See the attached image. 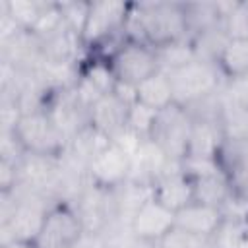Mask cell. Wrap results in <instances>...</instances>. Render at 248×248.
Segmentation results:
<instances>
[{"mask_svg":"<svg viewBox=\"0 0 248 248\" xmlns=\"http://www.w3.org/2000/svg\"><path fill=\"white\" fill-rule=\"evenodd\" d=\"M192 180H194V202H200V203L213 205V207L221 209L223 203L231 198L229 178L223 170L215 172V174L192 178Z\"/></svg>","mask_w":248,"mask_h":248,"instance_id":"cell-18","label":"cell"},{"mask_svg":"<svg viewBox=\"0 0 248 248\" xmlns=\"http://www.w3.org/2000/svg\"><path fill=\"white\" fill-rule=\"evenodd\" d=\"M229 39L231 37L227 35L223 23L213 27V29H207V31L196 35V37H192L190 43H192L196 60L217 64L221 54H223V50H225V46H227V43H229Z\"/></svg>","mask_w":248,"mask_h":248,"instance_id":"cell-19","label":"cell"},{"mask_svg":"<svg viewBox=\"0 0 248 248\" xmlns=\"http://www.w3.org/2000/svg\"><path fill=\"white\" fill-rule=\"evenodd\" d=\"M217 66L227 81L248 74V37L229 39Z\"/></svg>","mask_w":248,"mask_h":248,"instance_id":"cell-20","label":"cell"},{"mask_svg":"<svg viewBox=\"0 0 248 248\" xmlns=\"http://www.w3.org/2000/svg\"><path fill=\"white\" fill-rule=\"evenodd\" d=\"M192 130V118L180 105H170L157 112L149 140H153L172 161H182L186 157L188 140Z\"/></svg>","mask_w":248,"mask_h":248,"instance_id":"cell-6","label":"cell"},{"mask_svg":"<svg viewBox=\"0 0 248 248\" xmlns=\"http://www.w3.org/2000/svg\"><path fill=\"white\" fill-rule=\"evenodd\" d=\"M108 64L116 81L130 87L140 85L143 79L159 72L155 48L149 46L147 43H140L132 39H126L118 46V50L108 58Z\"/></svg>","mask_w":248,"mask_h":248,"instance_id":"cell-5","label":"cell"},{"mask_svg":"<svg viewBox=\"0 0 248 248\" xmlns=\"http://www.w3.org/2000/svg\"><path fill=\"white\" fill-rule=\"evenodd\" d=\"M136 101L153 108V110H163L174 103L172 97V87L170 79L165 72H157L151 78L143 79L140 85H136Z\"/></svg>","mask_w":248,"mask_h":248,"instance_id":"cell-16","label":"cell"},{"mask_svg":"<svg viewBox=\"0 0 248 248\" xmlns=\"http://www.w3.org/2000/svg\"><path fill=\"white\" fill-rule=\"evenodd\" d=\"M174 227V211L165 207L153 196L136 211L130 221V231L136 238L159 244L161 238Z\"/></svg>","mask_w":248,"mask_h":248,"instance_id":"cell-11","label":"cell"},{"mask_svg":"<svg viewBox=\"0 0 248 248\" xmlns=\"http://www.w3.org/2000/svg\"><path fill=\"white\" fill-rule=\"evenodd\" d=\"M155 54H157L159 70L167 72V74L176 70V68L186 66L192 60H196L190 39H182V41H174V43L163 45V46L155 48Z\"/></svg>","mask_w":248,"mask_h":248,"instance_id":"cell-21","label":"cell"},{"mask_svg":"<svg viewBox=\"0 0 248 248\" xmlns=\"http://www.w3.org/2000/svg\"><path fill=\"white\" fill-rule=\"evenodd\" d=\"M126 37L153 48L188 39L182 2H130Z\"/></svg>","mask_w":248,"mask_h":248,"instance_id":"cell-1","label":"cell"},{"mask_svg":"<svg viewBox=\"0 0 248 248\" xmlns=\"http://www.w3.org/2000/svg\"><path fill=\"white\" fill-rule=\"evenodd\" d=\"M8 12V16L25 31H31L39 21L46 2L37 0H0Z\"/></svg>","mask_w":248,"mask_h":248,"instance_id":"cell-22","label":"cell"},{"mask_svg":"<svg viewBox=\"0 0 248 248\" xmlns=\"http://www.w3.org/2000/svg\"><path fill=\"white\" fill-rule=\"evenodd\" d=\"M223 211L213 205L192 202L174 213V227L186 232L211 238L223 223Z\"/></svg>","mask_w":248,"mask_h":248,"instance_id":"cell-13","label":"cell"},{"mask_svg":"<svg viewBox=\"0 0 248 248\" xmlns=\"http://www.w3.org/2000/svg\"><path fill=\"white\" fill-rule=\"evenodd\" d=\"M153 198L176 213L194 202V180L178 165L153 184Z\"/></svg>","mask_w":248,"mask_h":248,"instance_id":"cell-12","label":"cell"},{"mask_svg":"<svg viewBox=\"0 0 248 248\" xmlns=\"http://www.w3.org/2000/svg\"><path fill=\"white\" fill-rule=\"evenodd\" d=\"M244 248H248V244H246V246H244Z\"/></svg>","mask_w":248,"mask_h":248,"instance_id":"cell-29","label":"cell"},{"mask_svg":"<svg viewBox=\"0 0 248 248\" xmlns=\"http://www.w3.org/2000/svg\"><path fill=\"white\" fill-rule=\"evenodd\" d=\"M0 248H39L33 240H12L8 244H0Z\"/></svg>","mask_w":248,"mask_h":248,"instance_id":"cell-28","label":"cell"},{"mask_svg":"<svg viewBox=\"0 0 248 248\" xmlns=\"http://www.w3.org/2000/svg\"><path fill=\"white\" fill-rule=\"evenodd\" d=\"M157 248H213V242H211V238L198 236V234H192V232L172 227L161 238Z\"/></svg>","mask_w":248,"mask_h":248,"instance_id":"cell-26","label":"cell"},{"mask_svg":"<svg viewBox=\"0 0 248 248\" xmlns=\"http://www.w3.org/2000/svg\"><path fill=\"white\" fill-rule=\"evenodd\" d=\"M223 141H225V138H223V132L219 128V122L192 120V130H190L186 157L217 159Z\"/></svg>","mask_w":248,"mask_h":248,"instance_id":"cell-14","label":"cell"},{"mask_svg":"<svg viewBox=\"0 0 248 248\" xmlns=\"http://www.w3.org/2000/svg\"><path fill=\"white\" fill-rule=\"evenodd\" d=\"M85 234L83 225L70 203H54L43 223V229L37 236L39 248H72Z\"/></svg>","mask_w":248,"mask_h":248,"instance_id":"cell-7","label":"cell"},{"mask_svg":"<svg viewBox=\"0 0 248 248\" xmlns=\"http://www.w3.org/2000/svg\"><path fill=\"white\" fill-rule=\"evenodd\" d=\"M211 242L213 248H244L248 244V221L223 219Z\"/></svg>","mask_w":248,"mask_h":248,"instance_id":"cell-23","label":"cell"},{"mask_svg":"<svg viewBox=\"0 0 248 248\" xmlns=\"http://www.w3.org/2000/svg\"><path fill=\"white\" fill-rule=\"evenodd\" d=\"M58 4H60V10H62L66 27L72 29L76 35L81 37L83 27H85V21H87L91 0H62Z\"/></svg>","mask_w":248,"mask_h":248,"instance_id":"cell-25","label":"cell"},{"mask_svg":"<svg viewBox=\"0 0 248 248\" xmlns=\"http://www.w3.org/2000/svg\"><path fill=\"white\" fill-rule=\"evenodd\" d=\"M178 165H180V161H172L153 140L145 138V140H141V143L138 145L134 155L130 157L128 180L153 188V184L161 176H165L169 170H172Z\"/></svg>","mask_w":248,"mask_h":248,"instance_id":"cell-8","label":"cell"},{"mask_svg":"<svg viewBox=\"0 0 248 248\" xmlns=\"http://www.w3.org/2000/svg\"><path fill=\"white\" fill-rule=\"evenodd\" d=\"M188 39L223 23L219 2H182Z\"/></svg>","mask_w":248,"mask_h":248,"instance_id":"cell-15","label":"cell"},{"mask_svg":"<svg viewBox=\"0 0 248 248\" xmlns=\"http://www.w3.org/2000/svg\"><path fill=\"white\" fill-rule=\"evenodd\" d=\"M14 134L21 141L27 153L60 157L68 140L52 122L46 110L25 112L14 126Z\"/></svg>","mask_w":248,"mask_h":248,"instance_id":"cell-4","label":"cell"},{"mask_svg":"<svg viewBox=\"0 0 248 248\" xmlns=\"http://www.w3.org/2000/svg\"><path fill=\"white\" fill-rule=\"evenodd\" d=\"M167 76L170 79L174 105L180 107H188L203 97L219 93L227 83L217 64L202 62V60H192L186 66L169 72Z\"/></svg>","mask_w":248,"mask_h":248,"instance_id":"cell-2","label":"cell"},{"mask_svg":"<svg viewBox=\"0 0 248 248\" xmlns=\"http://www.w3.org/2000/svg\"><path fill=\"white\" fill-rule=\"evenodd\" d=\"M130 176V155L116 143L103 145L89 163V178L93 184L114 190L122 186Z\"/></svg>","mask_w":248,"mask_h":248,"instance_id":"cell-9","label":"cell"},{"mask_svg":"<svg viewBox=\"0 0 248 248\" xmlns=\"http://www.w3.org/2000/svg\"><path fill=\"white\" fill-rule=\"evenodd\" d=\"M130 107L132 105L126 103L114 91L108 95H103L89 108V126L101 136H105L107 140L114 141L126 130Z\"/></svg>","mask_w":248,"mask_h":248,"instance_id":"cell-10","label":"cell"},{"mask_svg":"<svg viewBox=\"0 0 248 248\" xmlns=\"http://www.w3.org/2000/svg\"><path fill=\"white\" fill-rule=\"evenodd\" d=\"M157 112L159 110H153V108H149V107H145V105L136 101V103H132V107L128 110V124H126V128L130 132H134L136 136L145 140V138L151 136Z\"/></svg>","mask_w":248,"mask_h":248,"instance_id":"cell-24","label":"cell"},{"mask_svg":"<svg viewBox=\"0 0 248 248\" xmlns=\"http://www.w3.org/2000/svg\"><path fill=\"white\" fill-rule=\"evenodd\" d=\"M219 128L225 140H231V141L248 140V108L229 99L225 95V89H223L221 110H219Z\"/></svg>","mask_w":248,"mask_h":248,"instance_id":"cell-17","label":"cell"},{"mask_svg":"<svg viewBox=\"0 0 248 248\" xmlns=\"http://www.w3.org/2000/svg\"><path fill=\"white\" fill-rule=\"evenodd\" d=\"M225 95L238 103L240 107L248 108V74H242L234 79H229L225 83Z\"/></svg>","mask_w":248,"mask_h":248,"instance_id":"cell-27","label":"cell"},{"mask_svg":"<svg viewBox=\"0 0 248 248\" xmlns=\"http://www.w3.org/2000/svg\"><path fill=\"white\" fill-rule=\"evenodd\" d=\"M130 12V2L118 0H91L87 21L81 33V43L85 50H91L107 41L126 35V19Z\"/></svg>","mask_w":248,"mask_h":248,"instance_id":"cell-3","label":"cell"}]
</instances>
